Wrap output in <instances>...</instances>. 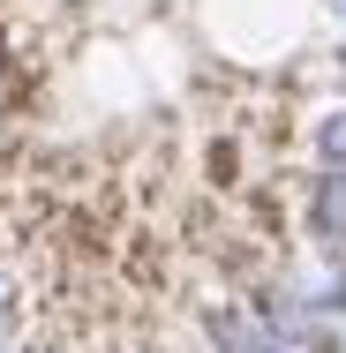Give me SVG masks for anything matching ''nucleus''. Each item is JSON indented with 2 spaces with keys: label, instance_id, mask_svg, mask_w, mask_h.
Instances as JSON below:
<instances>
[{
  "label": "nucleus",
  "instance_id": "f257e3e1",
  "mask_svg": "<svg viewBox=\"0 0 346 353\" xmlns=\"http://www.w3.org/2000/svg\"><path fill=\"white\" fill-rule=\"evenodd\" d=\"M309 241L331 263H346V165H324L309 181Z\"/></svg>",
  "mask_w": 346,
  "mask_h": 353
},
{
  "label": "nucleus",
  "instance_id": "f03ea898",
  "mask_svg": "<svg viewBox=\"0 0 346 353\" xmlns=\"http://www.w3.org/2000/svg\"><path fill=\"white\" fill-rule=\"evenodd\" d=\"M204 331H211V353H286V339L271 323L264 316H241V308H211Z\"/></svg>",
  "mask_w": 346,
  "mask_h": 353
},
{
  "label": "nucleus",
  "instance_id": "7ed1b4c3",
  "mask_svg": "<svg viewBox=\"0 0 346 353\" xmlns=\"http://www.w3.org/2000/svg\"><path fill=\"white\" fill-rule=\"evenodd\" d=\"M316 158H324V165H346V105H331V113L316 121Z\"/></svg>",
  "mask_w": 346,
  "mask_h": 353
},
{
  "label": "nucleus",
  "instance_id": "39448f33",
  "mask_svg": "<svg viewBox=\"0 0 346 353\" xmlns=\"http://www.w3.org/2000/svg\"><path fill=\"white\" fill-rule=\"evenodd\" d=\"M339 23H346V0H339Z\"/></svg>",
  "mask_w": 346,
  "mask_h": 353
},
{
  "label": "nucleus",
  "instance_id": "20e7f679",
  "mask_svg": "<svg viewBox=\"0 0 346 353\" xmlns=\"http://www.w3.org/2000/svg\"><path fill=\"white\" fill-rule=\"evenodd\" d=\"M8 323H15V301H8V285H0V339H8Z\"/></svg>",
  "mask_w": 346,
  "mask_h": 353
}]
</instances>
